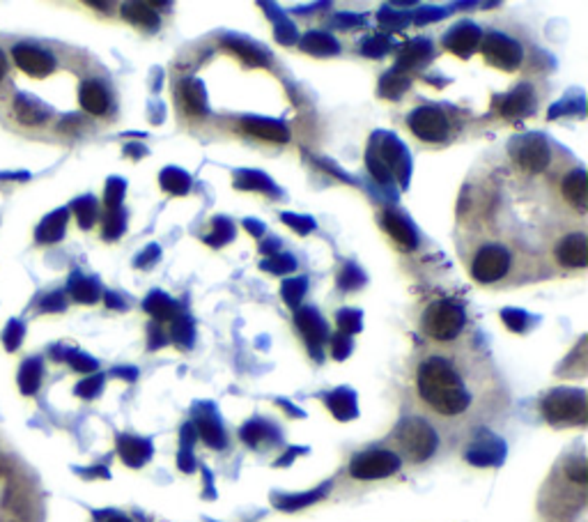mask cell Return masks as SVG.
I'll list each match as a JSON object with an SVG mask.
<instances>
[{
  "label": "cell",
  "instance_id": "ee69618b",
  "mask_svg": "<svg viewBox=\"0 0 588 522\" xmlns=\"http://www.w3.org/2000/svg\"><path fill=\"white\" fill-rule=\"evenodd\" d=\"M501 318H503V322L508 325V329H512V331H524L529 325V316L524 313V310L506 309L503 313H501Z\"/></svg>",
  "mask_w": 588,
  "mask_h": 522
},
{
  "label": "cell",
  "instance_id": "b9f144b4",
  "mask_svg": "<svg viewBox=\"0 0 588 522\" xmlns=\"http://www.w3.org/2000/svg\"><path fill=\"white\" fill-rule=\"evenodd\" d=\"M363 281H366V276H363L361 269L354 267V265H347V267L343 269V274L338 276V285H341L343 290L359 288V285H363Z\"/></svg>",
  "mask_w": 588,
  "mask_h": 522
},
{
  "label": "cell",
  "instance_id": "ba28073f",
  "mask_svg": "<svg viewBox=\"0 0 588 522\" xmlns=\"http://www.w3.org/2000/svg\"><path fill=\"white\" fill-rule=\"evenodd\" d=\"M512 157L521 166V171L538 176L552 161V150H549L548 140L542 136H527V139H517L512 143Z\"/></svg>",
  "mask_w": 588,
  "mask_h": 522
},
{
  "label": "cell",
  "instance_id": "44dd1931",
  "mask_svg": "<svg viewBox=\"0 0 588 522\" xmlns=\"http://www.w3.org/2000/svg\"><path fill=\"white\" fill-rule=\"evenodd\" d=\"M180 97L184 109L192 115H205L207 113V94L202 83L198 78H186L180 86Z\"/></svg>",
  "mask_w": 588,
  "mask_h": 522
},
{
  "label": "cell",
  "instance_id": "5b68a950",
  "mask_svg": "<svg viewBox=\"0 0 588 522\" xmlns=\"http://www.w3.org/2000/svg\"><path fill=\"white\" fill-rule=\"evenodd\" d=\"M512 254L503 244H486L471 263V276L478 284H496L511 272Z\"/></svg>",
  "mask_w": 588,
  "mask_h": 522
},
{
  "label": "cell",
  "instance_id": "91938a15",
  "mask_svg": "<svg viewBox=\"0 0 588 522\" xmlns=\"http://www.w3.org/2000/svg\"><path fill=\"white\" fill-rule=\"evenodd\" d=\"M272 248H279V242H276V239H272V242L264 244L263 251H264V254H272Z\"/></svg>",
  "mask_w": 588,
  "mask_h": 522
},
{
  "label": "cell",
  "instance_id": "c3c4849f",
  "mask_svg": "<svg viewBox=\"0 0 588 522\" xmlns=\"http://www.w3.org/2000/svg\"><path fill=\"white\" fill-rule=\"evenodd\" d=\"M102 387H103L102 375H93V378L83 380V382L78 384L76 393H78V396H83V399H94V396L102 392Z\"/></svg>",
  "mask_w": 588,
  "mask_h": 522
},
{
  "label": "cell",
  "instance_id": "ab89813d",
  "mask_svg": "<svg viewBox=\"0 0 588 522\" xmlns=\"http://www.w3.org/2000/svg\"><path fill=\"white\" fill-rule=\"evenodd\" d=\"M72 292L78 302H85V304H93V302H97L99 297L97 284H93V281L88 279H78L76 284H74Z\"/></svg>",
  "mask_w": 588,
  "mask_h": 522
},
{
  "label": "cell",
  "instance_id": "4fadbf2b",
  "mask_svg": "<svg viewBox=\"0 0 588 522\" xmlns=\"http://www.w3.org/2000/svg\"><path fill=\"white\" fill-rule=\"evenodd\" d=\"M533 111H536V93H533V86H529V83L517 86L501 104V115L508 120L527 118Z\"/></svg>",
  "mask_w": 588,
  "mask_h": 522
},
{
  "label": "cell",
  "instance_id": "5bb4252c",
  "mask_svg": "<svg viewBox=\"0 0 588 522\" xmlns=\"http://www.w3.org/2000/svg\"><path fill=\"white\" fill-rule=\"evenodd\" d=\"M478 41H480V28L467 21V23H459V26H455L453 31L446 35L444 44H446V49H450V51L455 53V56L469 58L471 53L478 49Z\"/></svg>",
  "mask_w": 588,
  "mask_h": 522
},
{
  "label": "cell",
  "instance_id": "8d00e7d4",
  "mask_svg": "<svg viewBox=\"0 0 588 522\" xmlns=\"http://www.w3.org/2000/svg\"><path fill=\"white\" fill-rule=\"evenodd\" d=\"M237 186H242V189H260V192H274V184L269 182V177L254 171H246L242 173V176H237Z\"/></svg>",
  "mask_w": 588,
  "mask_h": 522
},
{
  "label": "cell",
  "instance_id": "f1b7e54d",
  "mask_svg": "<svg viewBox=\"0 0 588 522\" xmlns=\"http://www.w3.org/2000/svg\"><path fill=\"white\" fill-rule=\"evenodd\" d=\"M145 310H150L156 320H171V318L175 316L177 304L171 297H165L164 292H152V295L145 300Z\"/></svg>",
  "mask_w": 588,
  "mask_h": 522
},
{
  "label": "cell",
  "instance_id": "6f0895ef",
  "mask_svg": "<svg viewBox=\"0 0 588 522\" xmlns=\"http://www.w3.org/2000/svg\"><path fill=\"white\" fill-rule=\"evenodd\" d=\"M165 343V337L159 331V325H152V347H159Z\"/></svg>",
  "mask_w": 588,
  "mask_h": 522
},
{
  "label": "cell",
  "instance_id": "11a10c76",
  "mask_svg": "<svg viewBox=\"0 0 588 522\" xmlns=\"http://www.w3.org/2000/svg\"><path fill=\"white\" fill-rule=\"evenodd\" d=\"M276 40L283 41V44H294L297 41V28L288 21H281V26H276Z\"/></svg>",
  "mask_w": 588,
  "mask_h": 522
},
{
  "label": "cell",
  "instance_id": "7dc6e473",
  "mask_svg": "<svg viewBox=\"0 0 588 522\" xmlns=\"http://www.w3.org/2000/svg\"><path fill=\"white\" fill-rule=\"evenodd\" d=\"M352 352V338L347 337V334H335L334 338H331V355H334L335 359H345L350 357Z\"/></svg>",
  "mask_w": 588,
  "mask_h": 522
},
{
  "label": "cell",
  "instance_id": "2e32d148",
  "mask_svg": "<svg viewBox=\"0 0 588 522\" xmlns=\"http://www.w3.org/2000/svg\"><path fill=\"white\" fill-rule=\"evenodd\" d=\"M78 102H81L83 111H88L90 115H106L109 113L111 99L106 88L99 81H83L81 90H78Z\"/></svg>",
  "mask_w": 588,
  "mask_h": 522
},
{
  "label": "cell",
  "instance_id": "d590c367",
  "mask_svg": "<svg viewBox=\"0 0 588 522\" xmlns=\"http://www.w3.org/2000/svg\"><path fill=\"white\" fill-rule=\"evenodd\" d=\"M269 435H272V430H269V426L264 424V421H251V424L244 426L242 440L246 442L248 446H258L260 442L267 440Z\"/></svg>",
  "mask_w": 588,
  "mask_h": 522
},
{
  "label": "cell",
  "instance_id": "83f0119b",
  "mask_svg": "<svg viewBox=\"0 0 588 522\" xmlns=\"http://www.w3.org/2000/svg\"><path fill=\"white\" fill-rule=\"evenodd\" d=\"M226 47L233 49L237 56H242L244 60H246L248 65H254V68H264V65H267V53H264L263 49L254 47V44H248V41L235 40V37H227Z\"/></svg>",
  "mask_w": 588,
  "mask_h": 522
},
{
  "label": "cell",
  "instance_id": "681fc988",
  "mask_svg": "<svg viewBox=\"0 0 588 522\" xmlns=\"http://www.w3.org/2000/svg\"><path fill=\"white\" fill-rule=\"evenodd\" d=\"M264 269H269V272H274V274H283V272H290V269L297 267V263H294L290 256H279L276 254L274 260H264L263 263Z\"/></svg>",
  "mask_w": 588,
  "mask_h": 522
},
{
  "label": "cell",
  "instance_id": "484cf974",
  "mask_svg": "<svg viewBox=\"0 0 588 522\" xmlns=\"http://www.w3.org/2000/svg\"><path fill=\"white\" fill-rule=\"evenodd\" d=\"M198 433H200L202 442L212 446V449H223L226 446V433H223L221 424H218L214 414H200L198 417Z\"/></svg>",
  "mask_w": 588,
  "mask_h": 522
},
{
  "label": "cell",
  "instance_id": "f5cc1de1",
  "mask_svg": "<svg viewBox=\"0 0 588 522\" xmlns=\"http://www.w3.org/2000/svg\"><path fill=\"white\" fill-rule=\"evenodd\" d=\"M122 228H124L122 212H120V210H111L109 219H106V233H109V238H118Z\"/></svg>",
  "mask_w": 588,
  "mask_h": 522
},
{
  "label": "cell",
  "instance_id": "30bf717a",
  "mask_svg": "<svg viewBox=\"0 0 588 522\" xmlns=\"http://www.w3.org/2000/svg\"><path fill=\"white\" fill-rule=\"evenodd\" d=\"M12 58H14L16 68L32 78H44L56 69V60H53L51 53H47L44 49L31 47V44H19V47L12 49Z\"/></svg>",
  "mask_w": 588,
  "mask_h": 522
},
{
  "label": "cell",
  "instance_id": "d4e9b609",
  "mask_svg": "<svg viewBox=\"0 0 588 522\" xmlns=\"http://www.w3.org/2000/svg\"><path fill=\"white\" fill-rule=\"evenodd\" d=\"M326 405H329V410L334 412L335 419L341 421H350L359 414V408H356V396L352 389H335L334 393H329Z\"/></svg>",
  "mask_w": 588,
  "mask_h": 522
},
{
  "label": "cell",
  "instance_id": "6125c7cd",
  "mask_svg": "<svg viewBox=\"0 0 588 522\" xmlns=\"http://www.w3.org/2000/svg\"><path fill=\"white\" fill-rule=\"evenodd\" d=\"M109 522H131V520H127V518H111V520Z\"/></svg>",
  "mask_w": 588,
  "mask_h": 522
},
{
  "label": "cell",
  "instance_id": "8fae6325",
  "mask_svg": "<svg viewBox=\"0 0 588 522\" xmlns=\"http://www.w3.org/2000/svg\"><path fill=\"white\" fill-rule=\"evenodd\" d=\"M294 322H297L299 331L308 341L310 352L315 350V355L320 357V346L329 338V329H326V322L322 320L320 313L313 306H299L297 313H294Z\"/></svg>",
  "mask_w": 588,
  "mask_h": 522
},
{
  "label": "cell",
  "instance_id": "7402d4cb",
  "mask_svg": "<svg viewBox=\"0 0 588 522\" xmlns=\"http://www.w3.org/2000/svg\"><path fill=\"white\" fill-rule=\"evenodd\" d=\"M563 196L568 198V202L573 207H577L579 212H586V202H588V196H586V173L582 171V168H577V171L568 173L566 176V180H563Z\"/></svg>",
  "mask_w": 588,
  "mask_h": 522
},
{
  "label": "cell",
  "instance_id": "52a82bcc",
  "mask_svg": "<svg viewBox=\"0 0 588 522\" xmlns=\"http://www.w3.org/2000/svg\"><path fill=\"white\" fill-rule=\"evenodd\" d=\"M400 465H403V461L393 451H366V454H359L352 461L350 472L354 479L372 482V479H384V476L396 474Z\"/></svg>",
  "mask_w": 588,
  "mask_h": 522
},
{
  "label": "cell",
  "instance_id": "d6986e66",
  "mask_svg": "<svg viewBox=\"0 0 588 522\" xmlns=\"http://www.w3.org/2000/svg\"><path fill=\"white\" fill-rule=\"evenodd\" d=\"M382 226L387 228V233L396 239L397 244H403L405 248H416L418 235L414 230L412 223L397 212H384L382 214Z\"/></svg>",
  "mask_w": 588,
  "mask_h": 522
},
{
  "label": "cell",
  "instance_id": "f546056e",
  "mask_svg": "<svg viewBox=\"0 0 588 522\" xmlns=\"http://www.w3.org/2000/svg\"><path fill=\"white\" fill-rule=\"evenodd\" d=\"M161 186H164L165 192L182 196V194L192 189V177L186 176L184 171H180V168H165V171L161 173Z\"/></svg>",
  "mask_w": 588,
  "mask_h": 522
},
{
  "label": "cell",
  "instance_id": "bcb514c9",
  "mask_svg": "<svg viewBox=\"0 0 588 522\" xmlns=\"http://www.w3.org/2000/svg\"><path fill=\"white\" fill-rule=\"evenodd\" d=\"M566 474H568L570 482L579 483V486H586L588 482V465L584 458H577V461L568 463V467H566Z\"/></svg>",
  "mask_w": 588,
  "mask_h": 522
},
{
  "label": "cell",
  "instance_id": "f35d334b",
  "mask_svg": "<svg viewBox=\"0 0 588 522\" xmlns=\"http://www.w3.org/2000/svg\"><path fill=\"white\" fill-rule=\"evenodd\" d=\"M338 327H341V331L347 334V337H352L356 331H361V313L352 309L341 310V313H338Z\"/></svg>",
  "mask_w": 588,
  "mask_h": 522
},
{
  "label": "cell",
  "instance_id": "680465c9",
  "mask_svg": "<svg viewBox=\"0 0 588 522\" xmlns=\"http://www.w3.org/2000/svg\"><path fill=\"white\" fill-rule=\"evenodd\" d=\"M7 76V60H5V53L0 51V81Z\"/></svg>",
  "mask_w": 588,
  "mask_h": 522
},
{
  "label": "cell",
  "instance_id": "7a4b0ae2",
  "mask_svg": "<svg viewBox=\"0 0 588 522\" xmlns=\"http://www.w3.org/2000/svg\"><path fill=\"white\" fill-rule=\"evenodd\" d=\"M467 325L465 306L455 300H437L425 309L423 329L430 338L439 343H449L462 334Z\"/></svg>",
  "mask_w": 588,
  "mask_h": 522
},
{
  "label": "cell",
  "instance_id": "9a60e30c",
  "mask_svg": "<svg viewBox=\"0 0 588 522\" xmlns=\"http://www.w3.org/2000/svg\"><path fill=\"white\" fill-rule=\"evenodd\" d=\"M557 258L563 267H586L588 239L586 233H573L557 247Z\"/></svg>",
  "mask_w": 588,
  "mask_h": 522
},
{
  "label": "cell",
  "instance_id": "d6a6232c",
  "mask_svg": "<svg viewBox=\"0 0 588 522\" xmlns=\"http://www.w3.org/2000/svg\"><path fill=\"white\" fill-rule=\"evenodd\" d=\"M326 488H329V486L320 488V490H315V492H306V495L281 497V500L276 504H279V508H283V511H294V508H304V507H308V504H313V502H317V500H322V497L326 495Z\"/></svg>",
  "mask_w": 588,
  "mask_h": 522
},
{
  "label": "cell",
  "instance_id": "74e56055",
  "mask_svg": "<svg viewBox=\"0 0 588 522\" xmlns=\"http://www.w3.org/2000/svg\"><path fill=\"white\" fill-rule=\"evenodd\" d=\"M193 337H196V329H193V322L189 318H177L173 322V338L180 343L182 347H192Z\"/></svg>",
  "mask_w": 588,
  "mask_h": 522
},
{
  "label": "cell",
  "instance_id": "6da1fadb",
  "mask_svg": "<svg viewBox=\"0 0 588 522\" xmlns=\"http://www.w3.org/2000/svg\"><path fill=\"white\" fill-rule=\"evenodd\" d=\"M416 387L423 403L430 405L439 417H462L474 403L465 371L449 355L432 352L418 364Z\"/></svg>",
  "mask_w": 588,
  "mask_h": 522
},
{
  "label": "cell",
  "instance_id": "e0dca14e",
  "mask_svg": "<svg viewBox=\"0 0 588 522\" xmlns=\"http://www.w3.org/2000/svg\"><path fill=\"white\" fill-rule=\"evenodd\" d=\"M244 131H248L251 136H258V139L272 140V143H288L290 140V130L283 122H276V120H263V118H246L242 122Z\"/></svg>",
  "mask_w": 588,
  "mask_h": 522
},
{
  "label": "cell",
  "instance_id": "1f68e13d",
  "mask_svg": "<svg viewBox=\"0 0 588 522\" xmlns=\"http://www.w3.org/2000/svg\"><path fill=\"white\" fill-rule=\"evenodd\" d=\"M40 380H41L40 362H37V359H32V362L23 364V368H21V375H19L21 392H23V393H35L37 387H40Z\"/></svg>",
  "mask_w": 588,
  "mask_h": 522
},
{
  "label": "cell",
  "instance_id": "277c9868",
  "mask_svg": "<svg viewBox=\"0 0 588 522\" xmlns=\"http://www.w3.org/2000/svg\"><path fill=\"white\" fill-rule=\"evenodd\" d=\"M397 442L403 446L405 455H407L412 463H423L428 461L430 455L437 451L439 437L432 430V426L428 421L418 419V417H412V419H405L400 424L396 433Z\"/></svg>",
  "mask_w": 588,
  "mask_h": 522
},
{
  "label": "cell",
  "instance_id": "9c48e42d",
  "mask_svg": "<svg viewBox=\"0 0 588 522\" xmlns=\"http://www.w3.org/2000/svg\"><path fill=\"white\" fill-rule=\"evenodd\" d=\"M483 56H486L487 62L494 65V68L512 72V69L520 68L521 47L515 40L503 35V32H490V35L483 40Z\"/></svg>",
  "mask_w": 588,
  "mask_h": 522
},
{
  "label": "cell",
  "instance_id": "9f6ffc18",
  "mask_svg": "<svg viewBox=\"0 0 588 522\" xmlns=\"http://www.w3.org/2000/svg\"><path fill=\"white\" fill-rule=\"evenodd\" d=\"M72 366L76 368V371L88 373V371H94V368H97V362L90 357H85V355H72Z\"/></svg>",
  "mask_w": 588,
  "mask_h": 522
},
{
  "label": "cell",
  "instance_id": "816d5d0a",
  "mask_svg": "<svg viewBox=\"0 0 588 522\" xmlns=\"http://www.w3.org/2000/svg\"><path fill=\"white\" fill-rule=\"evenodd\" d=\"M283 221L288 223V226H292L299 235L310 233V230L315 228V221L310 217H297V214L292 217V214H283Z\"/></svg>",
  "mask_w": 588,
  "mask_h": 522
},
{
  "label": "cell",
  "instance_id": "3957f363",
  "mask_svg": "<svg viewBox=\"0 0 588 522\" xmlns=\"http://www.w3.org/2000/svg\"><path fill=\"white\" fill-rule=\"evenodd\" d=\"M542 414L554 426L586 424L588 405L582 389H554L542 400Z\"/></svg>",
  "mask_w": 588,
  "mask_h": 522
},
{
  "label": "cell",
  "instance_id": "8992f818",
  "mask_svg": "<svg viewBox=\"0 0 588 522\" xmlns=\"http://www.w3.org/2000/svg\"><path fill=\"white\" fill-rule=\"evenodd\" d=\"M409 130L425 143H444L450 136V120L441 106H418L409 115Z\"/></svg>",
  "mask_w": 588,
  "mask_h": 522
},
{
  "label": "cell",
  "instance_id": "60d3db41",
  "mask_svg": "<svg viewBox=\"0 0 588 522\" xmlns=\"http://www.w3.org/2000/svg\"><path fill=\"white\" fill-rule=\"evenodd\" d=\"M388 47H391V40L384 35H375V37H368L366 41H363V56L368 58H382L384 53L388 51Z\"/></svg>",
  "mask_w": 588,
  "mask_h": 522
},
{
  "label": "cell",
  "instance_id": "ffe728a7",
  "mask_svg": "<svg viewBox=\"0 0 588 522\" xmlns=\"http://www.w3.org/2000/svg\"><path fill=\"white\" fill-rule=\"evenodd\" d=\"M430 53H432V47H430L428 40H412L407 47H403V51H400L396 72L403 74L405 69L421 68V65L430 58Z\"/></svg>",
  "mask_w": 588,
  "mask_h": 522
},
{
  "label": "cell",
  "instance_id": "7bdbcfd3",
  "mask_svg": "<svg viewBox=\"0 0 588 522\" xmlns=\"http://www.w3.org/2000/svg\"><path fill=\"white\" fill-rule=\"evenodd\" d=\"M74 207H76L78 212V223H81L83 228L93 226L94 219H97V207H94L93 198H83V201H78Z\"/></svg>",
  "mask_w": 588,
  "mask_h": 522
},
{
  "label": "cell",
  "instance_id": "4316f807",
  "mask_svg": "<svg viewBox=\"0 0 588 522\" xmlns=\"http://www.w3.org/2000/svg\"><path fill=\"white\" fill-rule=\"evenodd\" d=\"M301 47H304V51L313 53V56H335L338 53V41L331 35H326V32L317 31L308 32L301 40Z\"/></svg>",
  "mask_w": 588,
  "mask_h": 522
},
{
  "label": "cell",
  "instance_id": "4dcf8cb0",
  "mask_svg": "<svg viewBox=\"0 0 588 522\" xmlns=\"http://www.w3.org/2000/svg\"><path fill=\"white\" fill-rule=\"evenodd\" d=\"M65 226H67V212L60 210V212L51 214L47 221L41 223L37 238H40V242H56V239H60L62 233H65Z\"/></svg>",
  "mask_w": 588,
  "mask_h": 522
},
{
  "label": "cell",
  "instance_id": "db71d44e",
  "mask_svg": "<svg viewBox=\"0 0 588 522\" xmlns=\"http://www.w3.org/2000/svg\"><path fill=\"white\" fill-rule=\"evenodd\" d=\"M368 168H370L372 176H375L379 182H387L388 176H391V173L387 171V166L379 161V157H377L372 150H370V155H368Z\"/></svg>",
  "mask_w": 588,
  "mask_h": 522
},
{
  "label": "cell",
  "instance_id": "f6af8a7d",
  "mask_svg": "<svg viewBox=\"0 0 588 522\" xmlns=\"http://www.w3.org/2000/svg\"><path fill=\"white\" fill-rule=\"evenodd\" d=\"M379 23L387 26V31H400L409 23V16L403 14V12H393V10H384L379 14Z\"/></svg>",
  "mask_w": 588,
  "mask_h": 522
},
{
  "label": "cell",
  "instance_id": "94428289",
  "mask_svg": "<svg viewBox=\"0 0 588 522\" xmlns=\"http://www.w3.org/2000/svg\"><path fill=\"white\" fill-rule=\"evenodd\" d=\"M246 226L251 228V230H254V235H263V226H260V223H258V226H255L254 221H246Z\"/></svg>",
  "mask_w": 588,
  "mask_h": 522
},
{
  "label": "cell",
  "instance_id": "836d02e7",
  "mask_svg": "<svg viewBox=\"0 0 588 522\" xmlns=\"http://www.w3.org/2000/svg\"><path fill=\"white\" fill-rule=\"evenodd\" d=\"M407 88H409V78L403 76L400 72H391L382 78V88H379V93H382V97L397 99Z\"/></svg>",
  "mask_w": 588,
  "mask_h": 522
},
{
  "label": "cell",
  "instance_id": "603a6c76",
  "mask_svg": "<svg viewBox=\"0 0 588 522\" xmlns=\"http://www.w3.org/2000/svg\"><path fill=\"white\" fill-rule=\"evenodd\" d=\"M503 451H506L503 445H501L499 440H494V437H490L487 442H478V445L471 446V449L467 451V461L480 467L496 465V463H501V458H503Z\"/></svg>",
  "mask_w": 588,
  "mask_h": 522
},
{
  "label": "cell",
  "instance_id": "f907efd6",
  "mask_svg": "<svg viewBox=\"0 0 588 522\" xmlns=\"http://www.w3.org/2000/svg\"><path fill=\"white\" fill-rule=\"evenodd\" d=\"M122 194H124V182L111 180L109 186H106V205H109L111 210H118L120 201H122Z\"/></svg>",
  "mask_w": 588,
  "mask_h": 522
},
{
  "label": "cell",
  "instance_id": "e575fe53",
  "mask_svg": "<svg viewBox=\"0 0 588 522\" xmlns=\"http://www.w3.org/2000/svg\"><path fill=\"white\" fill-rule=\"evenodd\" d=\"M306 285H308V281H306V279H290V281H285L283 288H281V292H283L285 304L292 306V309H299L301 297L306 295Z\"/></svg>",
  "mask_w": 588,
  "mask_h": 522
},
{
  "label": "cell",
  "instance_id": "cb8c5ba5",
  "mask_svg": "<svg viewBox=\"0 0 588 522\" xmlns=\"http://www.w3.org/2000/svg\"><path fill=\"white\" fill-rule=\"evenodd\" d=\"M122 16L138 28H147V31L159 28V12L150 3H127L122 7Z\"/></svg>",
  "mask_w": 588,
  "mask_h": 522
},
{
  "label": "cell",
  "instance_id": "ac0fdd59",
  "mask_svg": "<svg viewBox=\"0 0 588 522\" xmlns=\"http://www.w3.org/2000/svg\"><path fill=\"white\" fill-rule=\"evenodd\" d=\"M118 449L122 461L129 467H143L145 463L152 458V445L140 437H131V435H122L118 440Z\"/></svg>",
  "mask_w": 588,
  "mask_h": 522
},
{
  "label": "cell",
  "instance_id": "7c38bea8",
  "mask_svg": "<svg viewBox=\"0 0 588 522\" xmlns=\"http://www.w3.org/2000/svg\"><path fill=\"white\" fill-rule=\"evenodd\" d=\"M377 157H379V161H382L384 166H387L388 173H396L397 177H400V182L403 184H407V176H409V157H407V150H405L403 145L397 143L396 136H387L384 139V143L379 145V150H372Z\"/></svg>",
  "mask_w": 588,
  "mask_h": 522
}]
</instances>
